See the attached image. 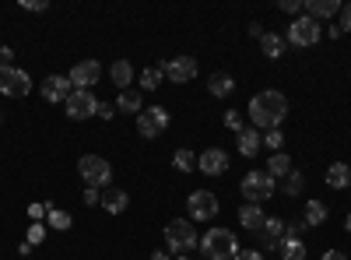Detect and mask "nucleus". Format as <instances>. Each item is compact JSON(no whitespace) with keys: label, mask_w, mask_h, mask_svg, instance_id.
<instances>
[{"label":"nucleus","mask_w":351,"mask_h":260,"mask_svg":"<svg viewBox=\"0 0 351 260\" xmlns=\"http://www.w3.org/2000/svg\"><path fill=\"white\" fill-rule=\"evenodd\" d=\"M285 117H288V99L281 92L267 88V92H260V95L250 99V120H253L256 130H263V134H267V130H281Z\"/></svg>","instance_id":"f257e3e1"},{"label":"nucleus","mask_w":351,"mask_h":260,"mask_svg":"<svg viewBox=\"0 0 351 260\" xmlns=\"http://www.w3.org/2000/svg\"><path fill=\"white\" fill-rule=\"evenodd\" d=\"M200 250H204V257H208V260H236V253H239V239L232 236V228L215 225V228H208V233H204Z\"/></svg>","instance_id":"f03ea898"},{"label":"nucleus","mask_w":351,"mask_h":260,"mask_svg":"<svg viewBox=\"0 0 351 260\" xmlns=\"http://www.w3.org/2000/svg\"><path fill=\"white\" fill-rule=\"evenodd\" d=\"M197 246H200V236H197L193 222L176 218V222H169V225H165V250H169V253L186 257V253H190V250H197Z\"/></svg>","instance_id":"7ed1b4c3"},{"label":"nucleus","mask_w":351,"mask_h":260,"mask_svg":"<svg viewBox=\"0 0 351 260\" xmlns=\"http://www.w3.org/2000/svg\"><path fill=\"white\" fill-rule=\"evenodd\" d=\"M77 172H81V180L84 187H109L112 183V165L102 158V155H81L77 158Z\"/></svg>","instance_id":"20e7f679"},{"label":"nucleus","mask_w":351,"mask_h":260,"mask_svg":"<svg viewBox=\"0 0 351 260\" xmlns=\"http://www.w3.org/2000/svg\"><path fill=\"white\" fill-rule=\"evenodd\" d=\"M243 197H246V204H263V200H271L274 197V180L267 176L263 169H253L243 176Z\"/></svg>","instance_id":"39448f33"},{"label":"nucleus","mask_w":351,"mask_h":260,"mask_svg":"<svg viewBox=\"0 0 351 260\" xmlns=\"http://www.w3.org/2000/svg\"><path fill=\"white\" fill-rule=\"evenodd\" d=\"M169 127V109L165 106H148L144 113H137V134L144 141H155L158 134H165Z\"/></svg>","instance_id":"423d86ee"},{"label":"nucleus","mask_w":351,"mask_h":260,"mask_svg":"<svg viewBox=\"0 0 351 260\" xmlns=\"http://www.w3.org/2000/svg\"><path fill=\"white\" fill-rule=\"evenodd\" d=\"M186 211H190V222H211L218 215V197L211 190H193L186 197Z\"/></svg>","instance_id":"0eeeda50"},{"label":"nucleus","mask_w":351,"mask_h":260,"mask_svg":"<svg viewBox=\"0 0 351 260\" xmlns=\"http://www.w3.org/2000/svg\"><path fill=\"white\" fill-rule=\"evenodd\" d=\"M319 21H313V18H295L288 25V36H285V43H291V46H316L319 43Z\"/></svg>","instance_id":"6e6552de"},{"label":"nucleus","mask_w":351,"mask_h":260,"mask_svg":"<svg viewBox=\"0 0 351 260\" xmlns=\"http://www.w3.org/2000/svg\"><path fill=\"white\" fill-rule=\"evenodd\" d=\"M162 74L172 84H186L197 78V60L193 56H169V60H162Z\"/></svg>","instance_id":"1a4fd4ad"},{"label":"nucleus","mask_w":351,"mask_h":260,"mask_svg":"<svg viewBox=\"0 0 351 260\" xmlns=\"http://www.w3.org/2000/svg\"><path fill=\"white\" fill-rule=\"evenodd\" d=\"M0 92H4L8 99H25L28 92H32V78H28V71H21V67H11L8 74H0Z\"/></svg>","instance_id":"9d476101"},{"label":"nucleus","mask_w":351,"mask_h":260,"mask_svg":"<svg viewBox=\"0 0 351 260\" xmlns=\"http://www.w3.org/2000/svg\"><path fill=\"white\" fill-rule=\"evenodd\" d=\"M64 109H67L71 120H88V117H99V99L92 92H71Z\"/></svg>","instance_id":"9b49d317"},{"label":"nucleus","mask_w":351,"mask_h":260,"mask_svg":"<svg viewBox=\"0 0 351 260\" xmlns=\"http://www.w3.org/2000/svg\"><path fill=\"white\" fill-rule=\"evenodd\" d=\"M99 74H102V67H99L95 60H81V64L71 67L67 81H71V88H74V92H92V84L99 81Z\"/></svg>","instance_id":"f8f14e48"},{"label":"nucleus","mask_w":351,"mask_h":260,"mask_svg":"<svg viewBox=\"0 0 351 260\" xmlns=\"http://www.w3.org/2000/svg\"><path fill=\"white\" fill-rule=\"evenodd\" d=\"M71 92H74L71 81L60 78V74H49V78H43V84H39V95H43L46 102H67Z\"/></svg>","instance_id":"ddd939ff"},{"label":"nucleus","mask_w":351,"mask_h":260,"mask_svg":"<svg viewBox=\"0 0 351 260\" xmlns=\"http://www.w3.org/2000/svg\"><path fill=\"white\" fill-rule=\"evenodd\" d=\"M225 169H228V155L221 148H208L204 155H197V172H204V176H221Z\"/></svg>","instance_id":"4468645a"},{"label":"nucleus","mask_w":351,"mask_h":260,"mask_svg":"<svg viewBox=\"0 0 351 260\" xmlns=\"http://www.w3.org/2000/svg\"><path fill=\"white\" fill-rule=\"evenodd\" d=\"M281 239H285V222L281 218H267L263 228H260V246L256 250H278Z\"/></svg>","instance_id":"2eb2a0df"},{"label":"nucleus","mask_w":351,"mask_h":260,"mask_svg":"<svg viewBox=\"0 0 351 260\" xmlns=\"http://www.w3.org/2000/svg\"><path fill=\"white\" fill-rule=\"evenodd\" d=\"M302 11H306V18L319 21V18H334V14H341V4H337V0H306Z\"/></svg>","instance_id":"dca6fc26"},{"label":"nucleus","mask_w":351,"mask_h":260,"mask_svg":"<svg viewBox=\"0 0 351 260\" xmlns=\"http://www.w3.org/2000/svg\"><path fill=\"white\" fill-rule=\"evenodd\" d=\"M263 222H267V215H263L260 204H243V208H239V225L246 228V233H260Z\"/></svg>","instance_id":"f3484780"},{"label":"nucleus","mask_w":351,"mask_h":260,"mask_svg":"<svg viewBox=\"0 0 351 260\" xmlns=\"http://www.w3.org/2000/svg\"><path fill=\"white\" fill-rule=\"evenodd\" d=\"M260 144H263L260 130L256 127H243V134H239V155L243 158H256L260 155Z\"/></svg>","instance_id":"a211bd4d"},{"label":"nucleus","mask_w":351,"mask_h":260,"mask_svg":"<svg viewBox=\"0 0 351 260\" xmlns=\"http://www.w3.org/2000/svg\"><path fill=\"white\" fill-rule=\"evenodd\" d=\"M285 36H278V32H263L260 36V49H263V56H267V60H281L285 56Z\"/></svg>","instance_id":"6ab92c4d"},{"label":"nucleus","mask_w":351,"mask_h":260,"mask_svg":"<svg viewBox=\"0 0 351 260\" xmlns=\"http://www.w3.org/2000/svg\"><path fill=\"white\" fill-rule=\"evenodd\" d=\"M327 187H334V190H351V165L334 162V165L327 169Z\"/></svg>","instance_id":"aec40b11"},{"label":"nucleus","mask_w":351,"mask_h":260,"mask_svg":"<svg viewBox=\"0 0 351 260\" xmlns=\"http://www.w3.org/2000/svg\"><path fill=\"white\" fill-rule=\"evenodd\" d=\"M208 92L215 99H228L232 92H236V81H232V74H211L208 78Z\"/></svg>","instance_id":"412c9836"},{"label":"nucleus","mask_w":351,"mask_h":260,"mask_svg":"<svg viewBox=\"0 0 351 260\" xmlns=\"http://www.w3.org/2000/svg\"><path fill=\"white\" fill-rule=\"evenodd\" d=\"M99 204L109 211V215H120V211H127V204H130V197L123 193V190H106L102 193V200H99Z\"/></svg>","instance_id":"4be33fe9"},{"label":"nucleus","mask_w":351,"mask_h":260,"mask_svg":"<svg viewBox=\"0 0 351 260\" xmlns=\"http://www.w3.org/2000/svg\"><path fill=\"white\" fill-rule=\"evenodd\" d=\"M327 204H324V200H309V204H306V211H302V222H306V228H316V225H324L327 222Z\"/></svg>","instance_id":"5701e85b"},{"label":"nucleus","mask_w":351,"mask_h":260,"mask_svg":"<svg viewBox=\"0 0 351 260\" xmlns=\"http://www.w3.org/2000/svg\"><path fill=\"white\" fill-rule=\"evenodd\" d=\"M116 106V113H134V117H137V113H144V102H141V92H120V99H116L112 102Z\"/></svg>","instance_id":"b1692460"},{"label":"nucleus","mask_w":351,"mask_h":260,"mask_svg":"<svg viewBox=\"0 0 351 260\" xmlns=\"http://www.w3.org/2000/svg\"><path fill=\"white\" fill-rule=\"evenodd\" d=\"M263 172H267L271 180H281V176H288V172H291V158L285 152H278V155L267 158V169H263Z\"/></svg>","instance_id":"393cba45"},{"label":"nucleus","mask_w":351,"mask_h":260,"mask_svg":"<svg viewBox=\"0 0 351 260\" xmlns=\"http://www.w3.org/2000/svg\"><path fill=\"white\" fill-rule=\"evenodd\" d=\"M109 74H112V84H116L120 92H127V84L134 81V67H130L127 60H116V64L109 67Z\"/></svg>","instance_id":"a878e982"},{"label":"nucleus","mask_w":351,"mask_h":260,"mask_svg":"<svg viewBox=\"0 0 351 260\" xmlns=\"http://www.w3.org/2000/svg\"><path fill=\"white\" fill-rule=\"evenodd\" d=\"M162 64H148V67H144L141 71V88L144 92H155V88H162Z\"/></svg>","instance_id":"bb28decb"},{"label":"nucleus","mask_w":351,"mask_h":260,"mask_svg":"<svg viewBox=\"0 0 351 260\" xmlns=\"http://www.w3.org/2000/svg\"><path fill=\"white\" fill-rule=\"evenodd\" d=\"M278 250H281V260H306V253H309L302 239H281Z\"/></svg>","instance_id":"cd10ccee"},{"label":"nucleus","mask_w":351,"mask_h":260,"mask_svg":"<svg viewBox=\"0 0 351 260\" xmlns=\"http://www.w3.org/2000/svg\"><path fill=\"white\" fill-rule=\"evenodd\" d=\"M172 165L180 169V172H197V155L190 148H180V152L172 155Z\"/></svg>","instance_id":"c85d7f7f"},{"label":"nucleus","mask_w":351,"mask_h":260,"mask_svg":"<svg viewBox=\"0 0 351 260\" xmlns=\"http://www.w3.org/2000/svg\"><path fill=\"white\" fill-rule=\"evenodd\" d=\"M285 180H288V183H285V193H288V197H299V193H302L306 180H302V172H299V169H291Z\"/></svg>","instance_id":"c756f323"},{"label":"nucleus","mask_w":351,"mask_h":260,"mask_svg":"<svg viewBox=\"0 0 351 260\" xmlns=\"http://www.w3.org/2000/svg\"><path fill=\"white\" fill-rule=\"evenodd\" d=\"M46 218H49V225H53V228H60V233H67V228H71V215H67V211L49 208V215H46Z\"/></svg>","instance_id":"7c9ffc66"},{"label":"nucleus","mask_w":351,"mask_h":260,"mask_svg":"<svg viewBox=\"0 0 351 260\" xmlns=\"http://www.w3.org/2000/svg\"><path fill=\"white\" fill-rule=\"evenodd\" d=\"M281 144H285V134L281 130H267V134H263V148H271L274 155L281 152Z\"/></svg>","instance_id":"2f4dec72"},{"label":"nucleus","mask_w":351,"mask_h":260,"mask_svg":"<svg viewBox=\"0 0 351 260\" xmlns=\"http://www.w3.org/2000/svg\"><path fill=\"white\" fill-rule=\"evenodd\" d=\"M221 120H225V127H228L232 134H243V117H239V113H236V109H228V113H225V117H221Z\"/></svg>","instance_id":"473e14b6"},{"label":"nucleus","mask_w":351,"mask_h":260,"mask_svg":"<svg viewBox=\"0 0 351 260\" xmlns=\"http://www.w3.org/2000/svg\"><path fill=\"white\" fill-rule=\"evenodd\" d=\"M11 60H14V49L11 46H0V74L11 71Z\"/></svg>","instance_id":"72a5a7b5"},{"label":"nucleus","mask_w":351,"mask_h":260,"mask_svg":"<svg viewBox=\"0 0 351 260\" xmlns=\"http://www.w3.org/2000/svg\"><path fill=\"white\" fill-rule=\"evenodd\" d=\"M302 4H306V0H281L278 8H281L285 14H299V11H302Z\"/></svg>","instance_id":"f704fd0d"},{"label":"nucleus","mask_w":351,"mask_h":260,"mask_svg":"<svg viewBox=\"0 0 351 260\" xmlns=\"http://www.w3.org/2000/svg\"><path fill=\"white\" fill-rule=\"evenodd\" d=\"M43 239H46V228H43V225H32V228H28V243H32V246L43 243Z\"/></svg>","instance_id":"c9c22d12"},{"label":"nucleus","mask_w":351,"mask_h":260,"mask_svg":"<svg viewBox=\"0 0 351 260\" xmlns=\"http://www.w3.org/2000/svg\"><path fill=\"white\" fill-rule=\"evenodd\" d=\"M99 200H102V193H99L95 187H84V204H88V208H92V204H99Z\"/></svg>","instance_id":"e433bc0d"},{"label":"nucleus","mask_w":351,"mask_h":260,"mask_svg":"<svg viewBox=\"0 0 351 260\" xmlns=\"http://www.w3.org/2000/svg\"><path fill=\"white\" fill-rule=\"evenodd\" d=\"M116 117V106L112 102H99V120H112Z\"/></svg>","instance_id":"4c0bfd02"},{"label":"nucleus","mask_w":351,"mask_h":260,"mask_svg":"<svg viewBox=\"0 0 351 260\" xmlns=\"http://www.w3.org/2000/svg\"><path fill=\"white\" fill-rule=\"evenodd\" d=\"M49 208H53V204H32V208H28V215H32V218L39 222V218H46V215H49Z\"/></svg>","instance_id":"58836bf2"},{"label":"nucleus","mask_w":351,"mask_h":260,"mask_svg":"<svg viewBox=\"0 0 351 260\" xmlns=\"http://www.w3.org/2000/svg\"><path fill=\"white\" fill-rule=\"evenodd\" d=\"M341 32H351V4H344L341 11Z\"/></svg>","instance_id":"ea45409f"},{"label":"nucleus","mask_w":351,"mask_h":260,"mask_svg":"<svg viewBox=\"0 0 351 260\" xmlns=\"http://www.w3.org/2000/svg\"><path fill=\"white\" fill-rule=\"evenodd\" d=\"M236 260H263V253H260V250H239Z\"/></svg>","instance_id":"a19ab883"},{"label":"nucleus","mask_w":351,"mask_h":260,"mask_svg":"<svg viewBox=\"0 0 351 260\" xmlns=\"http://www.w3.org/2000/svg\"><path fill=\"white\" fill-rule=\"evenodd\" d=\"M21 8H25V11H46L49 4H46V0H25Z\"/></svg>","instance_id":"79ce46f5"},{"label":"nucleus","mask_w":351,"mask_h":260,"mask_svg":"<svg viewBox=\"0 0 351 260\" xmlns=\"http://www.w3.org/2000/svg\"><path fill=\"white\" fill-rule=\"evenodd\" d=\"M324 260H348V253H341V250H327Z\"/></svg>","instance_id":"37998d69"},{"label":"nucleus","mask_w":351,"mask_h":260,"mask_svg":"<svg viewBox=\"0 0 351 260\" xmlns=\"http://www.w3.org/2000/svg\"><path fill=\"white\" fill-rule=\"evenodd\" d=\"M152 260H169V250H155V253H152Z\"/></svg>","instance_id":"c03bdc74"},{"label":"nucleus","mask_w":351,"mask_h":260,"mask_svg":"<svg viewBox=\"0 0 351 260\" xmlns=\"http://www.w3.org/2000/svg\"><path fill=\"white\" fill-rule=\"evenodd\" d=\"M348 233H351V215H348Z\"/></svg>","instance_id":"a18cd8bd"},{"label":"nucleus","mask_w":351,"mask_h":260,"mask_svg":"<svg viewBox=\"0 0 351 260\" xmlns=\"http://www.w3.org/2000/svg\"><path fill=\"white\" fill-rule=\"evenodd\" d=\"M176 260H190V257H176Z\"/></svg>","instance_id":"49530a36"}]
</instances>
